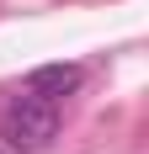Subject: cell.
<instances>
[{"instance_id":"cell-1","label":"cell","mask_w":149,"mask_h":154,"mask_svg":"<svg viewBox=\"0 0 149 154\" xmlns=\"http://www.w3.org/2000/svg\"><path fill=\"white\" fill-rule=\"evenodd\" d=\"M0 138L21 154H43L48 143L59 138V101L43 96H16L11 106L0 112Z\"/></svg>"},{"instance_id":"cell-2","label":"cell","mask_w":149,"mask_h":154,"mask_svg":"<svg viewBox=\"0 0 149 154\" xmlns=\"http://www.w3.org/2000/svg\"><path fill=\"white\" fill-rule=\"evenodd\" d=\"M80 91V64H37L27 75V96H43V101H59V96Z\"/></svg>"}]
</instances>
